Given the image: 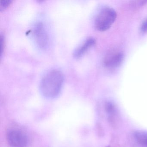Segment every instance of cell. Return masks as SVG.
<instances>
[{"label":"cell","mask_w":147,"mask_h":147,"mask_svg":"<svg viewBox=\"0 0 147 147\" xmlns=\"http://www.w3.org/2000/svg\"><path fill=\"white\" fill-rule=\"evenodd\" d=\"M64 81L61 71L52 69L47 72L42 78L40 89L42 95L48 98H54L61 92Z\"/></svg>","instance_id":"1"},{"label":"cell","mask_w":147,"mask_h":147,"mask_svg":"<svg viewBox=\"0 0 147 147\" xmlns=\"http://www.w3.org/2000/svg\"><path fill=\"white\" fill-rule=\"evenodd\" d=\"M117 16V13L112 8L108 7H103L95 18V27L100 31L108 30L115 22Z\"/></svg>","instance_id":"2"},{"label":"cell","mask_w":147,"mask_h":147,"mask_svg":"<svg viewBox=\"0 0 147 147\" xmlns=\"http://www.w3.org/2000/svg\"><path fill=\"white\" fill-rule=\"evenodd\" d=\"M6 139L11 147H26L28 144L27 136L19 130L13 129L8 131Z\"/></svg>","instance_id":"3"},{"label":"cell","mask_w":147,"mask_h":147,"mask_svg":"<svg viewBox=\"0 0 147 147\" xmlns=\"http://www.w3.org/2000/svg\"><path fill=\"white\" fill-rule=\"evenodd\" d=\"M32 33L37 45L40 49L46 48L48 45V36L45 27L42 22H38L35 24Z\"/></svg>","instance_id":"4"},{"label":"cell","mask_w":147,"mask_h":147,"mask_svg":"<svg viewBox=\"0 0 147 147\" xmlns=\"http://www.w3.org/2000/svg\"><path fill=\"white\" fill-rule=\"evenodd\" d=\"M124 59L123 52L120 51L112 50L106 55L104 65L109 69H114L120 66Z\"/></svg>","instance_id":"5"},{"label":"cell","mask_w":147,"mask_h":147,"mask_svg":"<svg viewBox=\"0 0 147 147\" xmlns=\"http://www.w3.org/2000/svg\"><path fill=\"white\" fill-rule=\"evenodd\" d=\"M96 42L95 39L93 37H89L84 41L82 44L77 47L74 52V56L76 58L82 56L86 51Z\"/></svg>","instance_id":"6"},{"label":"cell","mask_w":147,"mask_h":147,"mask_svg":"<svg viewBox=\"0 0 147 147\" xmlns=\"http://www.w3.org/2000/svg\"><path fill=\"white\" fill-rule=\"evenodd\" d=\"M136 138L137 140L144 145H147V133L144 132H137L136 133Z\"/></svg>","instance_id":"7"},{"label":"cell","mask_w":147,"mask_h":147,"mask_svg":"<svg viewBox=\"0 0 147 147\" xmlns=\"http://www.w3.org/2000/svg\"><path fill=\"white\" fill-rule=\"evenodd\" d=\"M11 0H2L0 2V10H4L11 3Z\"/></svg>","instance_id":"8"},{"label":"cell","mask_w":147,"mask_h":147,"mask_svg":"<svg viewBox=\"0 0 147 147\" xmlns=\"http://www.w3.org/2000/svg\"><path fill=\"white\" fill-rule=\"evenodd\" d=\"M5 37L3 34H1V55L2 56V54L5 49Z\"/></svg>","instance_id":"9"},{"label":"cell","mask_w":147,"mask_h":147,"mask_svg":"<svg viewBox=\"0 0 147 147\" xmlns=\"http://www.w3.org/2000/svg\"><path fill=\"white\" fill-rule=\"evenodd\" d=\"M141 30L143 32H147V19L143 23Z\"/></svg>","instance_id":"10"}]
</instances>
